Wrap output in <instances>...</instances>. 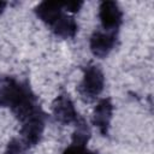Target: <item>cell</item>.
Masks as SVG:
<instances>
[{
  "mask_svg": "<svg viewBox=\"0 0 154 154\" xmlns=\"http://www.w3.org/2000/svg\"><path fill=\"white\" fill-rule=\"evenodd\" d=\"M6 6H7V2L6 1H0V13H2L5 11Z\"/></svg>",
  "mask_w": 154,
  "mask_h": 154,
  "instance_id": "4fadbf2b",
  "label": "cell"
},
{
  "mask_svg": "<svg viewBox=\"0 0 154 154\" xmlns=\"http://www.w3.org/2000/svg\"><path fill=\"white\" fill-rule=\"evenodd\" d=\"M34 12L36 17L47 25V28H51L65 11L63 8V2L42 1L34 8Z\"/></svg>",
  "mask_w": 154,
  "mask_h": 154,
  "instance_id": "ba28073f",
  "label": "cell"
},
{
  "mask_svg": "<svg viewBox=\"0 0 154 154\" xmlns=\"http://www.w3.org/2000/svg\"><path fill=\"white\" fill-rule=\"evenodd\" d=\"M105 87V75L100 66L95 64H89L83 67V77L77 87V91L81 97L90 102L95 100L103 90Z\"/></svg>",
  "mask_w": 154,
  "mask_h": 154,
  "instance_id": "7a4b0ae2",
  "label": "cell"
},
{
  "mask_svg": "<svg viewBox=\"0 0 154 154\" xmlns=\"http://www.w3.org/2000/svg\"><path fill=\"white\" fill-rule=\"evenodd\" d=\"M52 116L54 120L61 125L76 124L81 116L78 114L73 101L67 93H60L52 102Z\"/></svg>",
  "mask_w": 154,
  "mask_h": 154,
  "instance_id": "3957f363",
  "label": "cell"
},
{
  "mask_svg": "<svg viewBox=\"0 0 154 154\" xmlns=\"http://www.w3.org/2000/svg\"><path fill=\"white\" fill-rule=\"evenodd\" d=\"M63 154H96V153L90 150V149H88L87 144L71 142L70 146L63 152Z\"/></svg>",
  "mask_w": 154,
  "mask_h": 154,
  "instance_id": "8fae6325",
  "label": "cell"
},
{
  "mask_svg": "<svg viewBox=\"0 0 154 154\" xmlns=\"http://www.w3.org/2000/svg\"><path fill=\"white\" fill-rule=\"evenodd\" d=\"M113 118V103L109 97L101 99L93 109L91 123L96 126L102 136H108L111 122Z\"/></svg>",
  "mask_w": 154,
  "mask_h": 154,
  "instance_id": "52a82bcc",
  "label": "cell"
},
{
  "mask_svg": "<svg viewBox=\"0 0 154 154\" xmlns=\"http://www.w3.org/2000/svg\"><path fill=\"white\" fill-rule=\"evenodd\" d=\"M83 5H84L83 1H69V2H63V8L67 13H77Z\"/></svg>",
  "mask_w": 154,
  "mask_h": 154,
  "instance_id": "7c38bea8",
  "label": "cell"
},
{
  "mask_svg": "<svg viewBox=\"0 0 154 154\" xmlns=\"http://www.w3.org/2000/svg\"><path fill=\"white\" fill-rule=\"evenodd\" d=\"M0 108H8L20 124L45 112L29 81L8 75L0 76Z\"/></svg>",
  "mask_w": 154,
  "mask_h": 154,
  "instance_id": "6da1fadb",
  "label": "cell"
},
{
  "mask_svg": "<svg viewBox=\"0 0 154 154\" xmlns=\"http://www.w3.org/2000/svg\"><path fill=\"white\" fill-rule=\"evenodd\" d=\"M5 154H32V152L31 147L26 142H24L22 138L13 137L8 141Z\"/></svg>",
  "mask_w": 154,
  "mask_h": 154,
  "instance_id": "30bf717a",
  "label": "cell"
},
{
  "mask_svg": "<svg viewBox=\"0 0 154 154\" xmlns=\"http://www.w3.org/2000/svg\"><path fill=\"white\" fill-rule=\"evenodd\" d=\"M118 40V31L96 30L91 34L89 40V48L94 57L103 59L116 47Z\"/></svg>",
  "mask_w": 154,
  "mask_h": 154,
  "instance_id": "277c9868",
  "label": "cell"
},
{
  "mask_svg": "<svg viewBox=\"0 0 154 154\" xmlns=\"http://www.w3.org/2000/svg\"><path fill=\"white\" fill-rule=\"evenodd\" d=\"M46 120H47V113L43 112L23 122L20 124V131H19L20 138L24 142H26L30 147L38 144L43 137Z\"/></svg>",
  "mask_w": 154,
  "mask_h": 154,
  "instance_id": "5b68a950",
  "label": "cell"
},
{
  "mask_svg": "<svg viewBox=\"0 0 154 154\" xmlns=\"http://www.w3.org/2000/svg\"><path fill=\"white\" fill-rule=\"evenodd\" d=\"M99 19L105 31H118L123 23V12L112 0H105L99 6Z\"/></svg>",
  "mask_w": 154,
  "mask_h": 154,
  "instance_id": "8992f818",
  "label": "cell"
},
{
  "mask_svg": "<svg viewBox=\"0 0 154 154\" xmlns=\"http://www.w3.org/2000/svg\"><path fill=\"white\" fill-rule=\"evenodd\" d=\"M49 30L58 37L61 38H73L78 31V25L72 16L64 12L61 17L49 28Z\"/></svg>",
  "mask_w": 154,
  "mask_h": 154,
  "instance_id": "9c48e42d",
  "label": "cell"
}]
</instances>
